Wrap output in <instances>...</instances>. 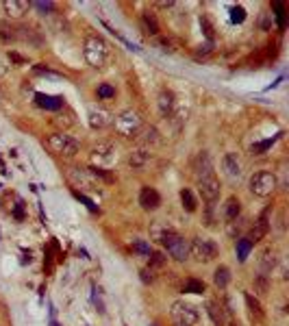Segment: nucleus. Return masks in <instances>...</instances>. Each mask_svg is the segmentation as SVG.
<instances>
[{"label":"nucleus","mask_w":289,"mask_h":326,"mask_svg":"<svg viewBox=\"0 0 289 326\" xmlns=\"http://www.w3.org/2000/svg\"><path fill=\"white\" fill-rule=\"evenodd\" d=\"M109 52H111V48L102 37L91 35L85 39L83 55H85V61H87L91 68H102V65L109 61Z\"/></svg>","instance_id":"1"},{"label":"nucleus","mask_w":289,"mask_h":326,"mask_svg":"<svg viewBox=\"0 0 289 326\" xmlns=\"http://www.w3.org/2000/svg\"><path fill=\"white\" fill-rule=\"evenodd\" d=\"M46 146L50 148V152H55L59 156H65V159L74 156L78 150H81V143H78L74 137H70V135H65V133L50 135L48 139H46Z\"/></svg>","instance_id":"2"},{"label":"nucleus","mask_w":289,"mask_h":326,"mask_svg":"<svg viewBox=\"0 0 289 326\" xmlns=\"http://www.w3.org/2000/svg\"><path fill=\"white\" fill-rule=\"evenodd\" d=\"M220 254V248L215 241L205 239V237H196L192 239V246H189V257H194L198 263H209Z\"/></svg>","instance_id":"3"},{"label":"nucleus","mask_w":289,"mask_h":326,"mask_svg":"<svg viewBox=\"0 0 289 326\" xmlns=\"http://www.w3.org/2000/svg\"><path fill=\"white\" fill-rule=\"evenodd\" d=\"M141 126H143L141 117H139V113H137V111H133V109L122 111V113L115 117V130H117L120 135H124V137H135V135H139Z\"/></svg>","instance_id":"4"},{"label":"nucleus","mask_w":289,"mask_h":326,"mask_svg":"<svg viewBox=\"0 0 289 326\" xmlns=\"http://www.w3.org/2000/svg\"><path fill=\"white\" fill-rule=\"evenodd\" d=\"M159 241L166 246V250L170 252V257H172V259L185 261L189 257V244H187V239L183 237V235L174 233V231H168Z\"/></svg>","instance_id":"5"},{"label":"nucleus","mask_w":289,"mask_h":326,"mask_svg":"<svg viewBox=\"0 0 289 326\" xmlns=\"http://www.w3.org/2000/svg\"><path fill=\"white\" fill-rule=\"evenodd\" d=\"M276 189V176L272 172H257L250 176V192L259 198H265Z\"/></svg>","instance_id":"6"},{"label":"nucleus","mask_w":289,"mask_h":326,"mask_svg":"<svg viewBox=\"0 0 289 326\" xmlns=\"http://www.w3.org/2000/svg\"><path fill=\"white\" fill-rule=\"evenodd\" d=\"M172 319L174 322H179V324H185V326H194V324H198L200 313H198V309H196L194 304L179 300V302L172 304Z\"/></svg>","instance_id":"7"},{"label":"nucleus","mask_w":289,"mask_h":326,"mask_svg":"<svg viewBox=\"0 0 289 326\" xmlns=\"http://www.w3.org/2000/svg\"><path fill=\"white\" fill-rule=\"evenodd\" d=\"M198 189H200L202 200H205L207 205H213V202L220 198V181L215 179V172L200 176L198 179Z\"/></svg>","instance_id":"8"},{"label":"nucleus","mask_w":289,"mask_h":326,"mask_svg":"<svg viewBox=\"0 0 289 326\" xmlns=\"http://www.w3.org/2000/svg\"><path fill=\"white\" fill-rule=\"evenodd\" d=\"M117 159V152H115V146L113 143H98L91 150V161L98 163V168H109L113 166Z\"/></svg>","instance_id":"9"},{"label":"nucleus","mask_w":289,"mask_h":326,"mask_svg":"<svg viewBox=\"0 0 289 326\" xmlns=\"http://www.w3.org/2000/svg\"><path fill=\"white\" fill-rule=\"evenodd\" d=\"M139 205H141V209H146V211H155V209L161 205L159 192H157V189H153V187H141V192H139Z\"/></svg>","instance_id":"10"},{"label":"nucleus","mask_w":289,"mask_h":326,"mask_svg":"<svg viewBox=\"0 0 289 326\" xmlns=\"http://www.w3.org/2000/svg\"><path fill=\"white\" fill-rule=\"evenodd\" d=\"M267 228H270V224H267V211H263V213H261V218L254 222V226L250 228V235H248L246 239L250 241V244H257V241H261L265 237Z\"/></svg>","instance_id":"11"},{"label":"nucleus","mask_w":289,"mask_h":326,"mask_svg":"<svg viewBox=\"0 0 289 326\" xmlns=\"http://www.w3.org/2000/svg\"><path fill=\"white\" fill-rule=\"evenodd\" d=\"M211 172H213L211 156H209V152H200L194 159V174H196V179H200V176H205V174H211Z\"/></svg>","instance_id":"12"},{"label":"nucleus","mask_w":289,"mask_h":326,"mask_svg":"<svg viewBox=\"0 0 289 326\" xmlns=\"http://www.w3.org/2000/svg\"><path fill=\"white\" fill-rule=\"evenodd\" d=\"M35 102L46 111H59L63 107L61 96H50V94H35Z\"/></svg>","instance_id":"13"},{"label":"nucleus","mask_w":289,"mask_h":326,"mask_svg":"<svg viewBox=\"0 0 289 326\" xmlns=\"http://www.w3.org/2000/svg\"><path fill=\"white\" fill-rule=\"evenodd\" d=\"M278 263V257H276V250L274 248H265L261 252V259H259V267H261V274H270L274 267Z\"/></svg>","instance_id":"14"},{"label":"nucleus","mask_w":289,"mask_h":326,"mask_svg":"<svg viewBox=\"0 0 289 326\" xmlns=\"http://www.w3.org/2000/svg\"><path fill=\"white\" fill-rule=\"evenodd\" d=\"M207 315L211 317L213 326H226V315L222 311V304L215 300H207Z\"/></svg>","instance_id":"15"},{"label":"nucleus","mask_w":289,"mask_h":326,"mask_svg":"<svg viewBox=\"0 0 289 326\" xmlns=\"http://www.w3.org/2000/svg\"><path fill=\"white\" fill-rule=\"evenodd\" d=\"M111 122V113L104 109H91L89 111V126L91 128H104Z\"/></svg>","instance_id":"16"},{"label":"nucleus","mask_w":289,"mask_h":326,"mask_svg":"<svg viewBox=\"0 0 289 326\" xmlns=\"http://www.w3.org/2000/svg\"><path fill=\"white\" fill-rule=\"evenodd\" d=\"M159 111H161L163 117L172 115V111H174V94H172V91L163 89L159 94Z\"/></svg>","instance_id":"17"},{"label":"nucleus","mask_w":289,"mask_h":326,"mask_svg":"<svg viewBox=\"0 0 289 326\" xmlns=\"http://www.w3.org/2000/svg\"><path fill=\"white\" fill-rule=\"evenodd\" d=\"M222 166H224V170H226V174L228 176H241V163H239V159H237V154L235 152H228L226 156H224V161H222Z\"/></svg>","instance_id":"18"},{"label":"nucleus","mask_w":289,"mask_h":326,"mask_svg":"<svg viewBox=\"0 0 289 326\" xmlns=\"http://www.w3.org/2000/svg\"><path fill=\"white\" fill-rule=\"evenodd\" d=\"M7 16H13V18H20L24 16L26 9H29V3H24V0H7V3H3Z\"/></svg>","instance_id":"19"},{"label":"nucleus","mask_w":289,"mask_h":326,"mask_svg":"<svg viewBox=\"0 0 289 326\" xmlns=\"http://www.w3.org/2000/svg\"><path fill=\"white\" fill-rule=\"evenodd\" d=\"M239 213H241V202L233 196V198H228V200H226V205H224V218L233 224V222L239 218Z\"/></svg>","instance_id":"20"},{"label":"nucleus","mask_w":289,"mask_h":326,"mask_svg":"<svg viewBox=\"0 0 289 326\" xmlns=\"http://www.w3.org/2000/svg\"><path fill=\"white\" fill-rule=\"evenodd\" d=\"M213 283H215V287H220V289H226L228 283H231V270H228L226 265H220L213 274Z\"/></svg>","instance_id":"21"},{"label":"nucleus","mask_w":289,"mask_h":326,"mask_svg":"<svg viewBox=\"0 0 289 326\" xmlns=\"http://www.w3.org/2000/svg\"><path fill=\"white\" fill-rule=\"evenodd\" d=\"M181 202H183V209L189 213H194L196 209H198V202H196L194 194L189 192V189H181Z\"/></svg>","instance_id":"22"},{"label":"nucleus","mask_w":289,"mask_h":326,"mask_svg":"<svg viewBox=\"0 0 289 326\" xmlns=\"http://www.w3.org/2000/svg\"><path fill=\"white\" fill-rule=\"evenodd\" d=\"M148 161H150V154L146 152V150H137V152H133V154H130V159H128V163L135 170H141Z\"/></svg>","instance_id":"23"},{"label":"nucleus","mask_w":289,"mask_h":326,"mask_svg":"<svg viewBox=\"0 0 289 326\" xmlns=\"http://www.w3.org/2000/svg\"><path fill=\"white\" fill-rule=\"evenodd\" d=\"M235 250H237V259L244 263V261L248 259V254H250V250H252V244L246 237H241V239H237V246H235Z\"/></svg>","instance_id":"24"},{"label":"nucleus","mask_w":289,"mask_h":326,"mask_svg":"<svg viewBox=\"0 0 289 326\" xmlns=\"http://www.w3.org/2000/svg\"><path fill=\"white\" fill-rule=\"evenodd\" d=\"M143 26H146V31L150 33V35H157L159 33V22H157V18H155V13H150V11H143Z\"/></svg>","instance_id":"25"},{"label":"nucleus","mask_w":289,"mask_h":326,"mask_svg":"<svg viewBox=\"0 0 289 326\" xmlns=\"http://www.w3.org/2000/svg\"><path fill=\"white\" fill-rule=\"evenodd\" d=\"M246 304H248V311H250V315H252V317L263 319V309H261V304H259V300H257V298H252L250 293H246Z\"/></svg>","instance_id":"26"},{"label":"nucleus","mask_w":289,"mask_h":326,"mask_svg":"<svg viewBox=\"0 0 289 326\" xmlns=\"http://www.w3.org/2000/svg\"><path fill=\"white\" fill-rule=\"evenodd\" d=\"M267 289H270V278H267V274H259V276L254 278V291H257L259 296H265Z\"/></svg>","instance_id":"27"},{"label":"nucleus","mask_w":289,"mask_h":326,"mask_svg":"<svg viewBox=\"0 0 289 326\" xmlns=\"http://www.w3.org/2000/svg\"><path fill=\"white\" fill-rule=\"evenodd\" d=\"M0 39H3V42H13V39H18L16 29L9 26L7 22H3V24H0Z\"/></svg>","instance_id":"28"},{"label":"nucleus","mask_w":289,"mask_h":326,"mask_svg":"<svg viewBox=\"0 0 289 326\" xmlns=\"http://www.w3.org/2000/svg\"><path fill=\"white\" fill-rule=\"evenodd\" d=\"M185 291L187 293H202V291H205V283L198 280V278H189L185 283Z\"/></svg>","instance_id":"29"},{"label":"nucleus","mask_w":289,"mask_h":326,"mask_svg":"<svg viewBox=\"0 0 289 326\" xmlns=\"http://www.w3.org/2000/svg\"><path fill=\"white\" fill-rule=\"evenodd\" d=\"M96 94H98V98H102V100H107V98H113V96H115V89L111 87V85L104 83V85H100V87H98Z\"/></svg>","instance_id":"30"},{"label":"nucleus","mask_w":289,"mask_h":326,"mask_svg":"<svg viewBox=\"0 0 289 326\" xmlns=\"http://www.w3.org/2000/svg\"><path fill=\"white\" fill-rule=\"evenodd\" d=\"M168 257H163L161 252H150V267H163Z\"/></svg>","instance_id":"31"},{"label":"nucleus","mask_w":289,"mask_h":326,"mask_svg":"<svg viewBox=\"0 0 289 326\" xmlns=\"http://www.w3.org/2000/svg\"><path fill=\"white\" fill-rule=\"evenodd\" d=\"M231 18H233V22H244V20H246V9L241 5L233 7V9H231Z\"/></svg>","instance_id":"32"},{"label":"nucleus","mask_w":289,"mask_h":326,"mask_svg":"<svg viewBox=\"0 0 289 326\" xmlns=\"http://www.w3.org/2000/svg\"><path fill=\"white\" fill-rule=\"evenodd\" d=\"M133 250L143 254V257H150V246L146 244V241H133Z\"/></svg>","instance_id":"33"},{"label":"nucleus","mask_w":289,"mask_h":326,"mask_svg":"<svg viewBox=\"0 0 289 326\" xmlns=\"http://www.w3.org/2000/svg\"><path fill=\"white\" fill-rule=\"evenodd\" d=\"M272 141H274V139H267V141H263V143H257V146H252V154H261L267 146H272Z\"/></svg>","instance_id":"34"},{"label":"nucleus","mask_w":289,"mask_h":326,"mask_svg":"<svg viewBox=\"0 0 289 326\" xmlns=\"http://www.w3.org/2000/svg\"><path fill=\"white\" fill-rule=\"evenodd\" d=\"M200 24H202V29H205L207 37L211 39V37H213V29H211V24H209V20H207V18H200Z\"/></svg>","instance_id":"35"},{"label":"nucleus","mask_w":289,"mask_h":326,"mask_svg":"<svg viewBox=\"0 0 289 326\" xmlns=\"http://www.w3.org/2000/svg\"><path fill=\"white\" fill-rule=\"evenodd\" d=\"M159 137H157V128H150L148 133H146V141H157Z\"/></svg>","instance_id":"36"},{"label":"nucleus","mask_w":289,"mask_h":326,"mask_svg":"<svg viewBox=\"0 0 289 326\" xmlns=\"http://www.w3.org/2000/svg\"><path fill=\"white\" fill-rule=\"evenodd\" d=\"M22 209H24V202L22 200H18V207H16V218L18 220H22L24 215H22Z\"/></svg>","instance_id":"37"},{"label":"nucleus","mask_w":289,"mask_h":326,"mask_svg":"<svg viewBox=\"0 0 289 326\" xmlns=\"http://www.w3.org/2000/svg\"><path fill=\"white\" fill-rule=\"evenodd\" d=\"M141 278H143V283H153V274L148 270H141Z\"/></svg>","instance_id":"38"},{"label":"nucleus","mask_w":289,"mask_h":326,"mask_svg":"<svg viewBox=\"0 0 289 326\" xmlns=\"http://www.w3.org/2000/svg\"><path fill=\"white\" fill-rule=\"evenodd\" d=\"M37 7H39V9H42V11H50L55 5H52V3H37Z\"/></svg>","instance_id":"39"},{"label":"nucleus","mask_w":289,"mask_h":326,"mask_svg":"<svg viewBox=\"0 0 289 326\" xmlns=\"http://www.w3.org/2000/svg\"><path fill=\"white\" fill-rule=\"evenodd\" d=\"M5 72H7V63H5V57L0 55V76H3Z\"/></svg>","instance_id":"40"},{"label":"nucleus","mask_w":289,"mask_h":326,"mask_svg":"<svg viewBox=\"0 0 289 326\" xmlns=\"http://www.w3.org/2000/svg\"><path fill=\"white\" fill-rule=\"evenodd\" d=\"M174 326H185V324H179V322H174Z\"/></svg>","instance_id":"41"},{"label":"nucleus","mask_w":289,"mask_h":326,"mask_svg":"<svg viewBox=\"0 0 289 326\" xmlns=\"http://www.w3.org/2000/svg\"><path fill=\"white\" fill-rule=\"evenodd\" d=\"M150 326H157V324H150Z\"/></svg>","instance_id":"42"},{"label":"nucleus","mask_w":289,"mask_h":326,"mask_svg":"<svg viewBox=\"0 0 289 326\" xmlns=\"http://www.w3.org/2000/svg\"><path fill=\"white\" fill-rule=\"evenodd\" d=\"M231 326H235V324H231Z\"/></svg>","instance_id":"43"}]
</instances>
